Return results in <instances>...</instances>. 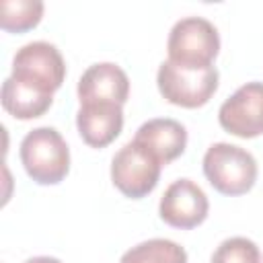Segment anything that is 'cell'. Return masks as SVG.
Returning a JSON list of instances; mask_svg holds the SVG:
<instances>
[{
  "mask_svg": "<svg viewBox=\"0 0 263 263\" xmlns=\"http://www.w3.org/2000/svg\"><path fill=\"white\" fill-rule=\"evenodd\" d=\"M203 175L208 183L222 195L236 197L245 195L255 187L257 181V160L255 156L228 142L212 144L203 154Z\"/></svg>",
  "mask_w": 263,
  "mask_h": 263,
  "instance_id": "obj_2",
  "label": "cell"
},
{
  "mask_svg": "<svg viewBox=\"0 0 263 263\" xmlns=\"http://www.w3.org/2000/svg\"><path fill=\"white\" fill-rule=\"evenodd\" d=\"M218 51V29L203 16H185L177 21L166 39L168 62L189 70H205L214 66Z\"/></svg>",
  "mask_w": 263,
  "mask_h": 263,
  "instance_id": "obj_3",
  "label": "cell"
},
{
  "mask_svg": "<svg viewBox=\"0 0 263 263\" xmlns=\"http://www.w3.org/2000/svg\"><path fill=\"white\" fill-rule=\"evenodd\" d=\"M119 263H187V251L168 238H150L127 249Z\"/></svg>",
  "mask_w": 263,
  "mask_h": 263,
  "instance_id": "obj_13",
  "label": "cell"
},
{
  "mask_svg": "<svg viewBox=\"0 0 263 263\" xmlns=\"http://www.w3.org/2000/svg\"><path fill=\"white\" fill-rule=\"evenodd\" d=\"M76 127L82 142L90 148H105L123 129V107L113 103L80 105L76 113Z\"/></svg>",
  "mask_w": 263,
  "mask_h": 263,
  "instance_id": "obj_11",
  "label": "cell"
},
{
  "mask_svg": "<svg viewBox=\"0 0 263 263\" xmlns=\"http://www.w3.org/2000/svg\"><path fill=\"white\" fill-rule=\"evenodd\" d=\"M162 164L138 142L123 144L111 160V181L129 199H142L158 185Z\"/></svg>",
  "mask_w": 263,
  "mask_h": 263,
  "instance_id": "obj_5",
  "label": "cell"
},
{
  "mask_svg": "<svg viewBox=\"0 0 263 263\" xmlns=\"http://www.w3.org/2000/svg\"><path fill=\"white\" fill-rule=\"evenodd\" d=\"M210 212V201L203 189L191 179L173 181L158 203L160 220L173 228L191 230L205 222Z\"/></svg>",
  "mask_w": 263,
  "mask_h": 263,
  "instance_id": "obj_8",
  "label": "cell"
},
{
  "mask_svg": "<svg viewBox=\"0 0 263 263\" xmlns=\"http://www.w3.org/2000/svg\"><path fill=\"white\" fill-rule=\"evenodd\" d=\"M25 263H62V261H60V259H55V257L39 255V257H31V259H27Z\"/></svg>",
  "mask_w": 263,
  "mask_h": 263,
  "instance_id": "obj_16",
  "label": "cell"
},
{
  "mask_svg": "<svg viewBox=\"0 0 263 263\" xmlns=\"http://www.w3.org/2000/svg\"><path fill=\"white\" fill-rule=\"evenodd\" d=\"M134 142H138L152 156H156L160 164H168L185 152V148H187V129L177 119L154 117V119L144 121L138 127L136 136H134Z\"/></svg>",
  "mask_w": 263,
  "mask_h": 263,
  "instance_id": "obj_10",
  "label": "cell"
},
{
  "mask_svg": "<svg viewBox=\"0 0 263 263\" xmlns=\"http://www.w3.org/2000/svg\"><path fill=\"white\" fill-rule=\"evenodd\" d=\"M220 127L236 138L251 140L263 134V82L238 86L218 109Z\"/></svg>",
  "mask_w": 263,
  "mask_h": 263,
  "instance_id": "obj_7",
  "label": "cell"
},
{
  "mask_svg": "<svg viewBox=\"0 0 263 263\" xmlns=\"http://www.w3.org/2000/svg\"><path fill=\"white\" fill-rule=\"evenodd\" d=\"M27 82L55 92L66 78V62L60 49L49 41H31L23 45L12 58V74Z\"/></svg>",
  "mask_w": 263,
  "mask_h": 263,
  "instance_id": "obj_6",
  "label": "cell"
},
{
  "mask_svg": "<svg viewBox=\"0 0 263 263\" xmlns=\"http://www.w3.org/2000/svg\"><path fill=\"white\" fill-rule=\"evenodd\" d=\"M210 263H261V251L247 236H230L216 247Z\"/></svg>",
  "mask_w": 263,
  "mask_h": 263,
  "instance_id": "obj_15",
  "label": "cell"
},
{
  "mask_svg": "<svg viewBox=\"0 0 263 263\" xmlns=\"http://www.w3.org/2000/svg\"><path fill=\"white\" fill-rule=\"evenodd\" d=\"M27 175L37 185H58L70 173V148L55 127L31 129L18 148Z\"/></svg>",
  "mask_w": 263,
  "mask_h": 263,
  "instance_id": "obj_1",
  "label": "cell"
},
{
  "mask_svg": "<svg viewBox=\"0 0 263 263\" xmlns=\"http://www.w3.org/2000/svg\"><path fill=\"white\" fill-rule=\"evenodd\" d=\"M0 99H2L4 111L21 121H29L45 115L53 103L51 92L16 76H8L2 82Z\"/></svg>",
  "mask_w": 263,
  "mask_h": 263,
  "instance_id": "obj_12",
  "label": "cell"
},
{
  "mask_svg": "<svg viewBox=\"0 0 263 263\" xmlns=\"http://www.w3.org/2000/svg\"><path fill=\"white\" fill-rule=\"evenodd\" d=\"M41 0H2L0 2V27L6 33H25L35 29L43 18Z\"/></svg>",
  "mask_w": 263,
  "mask_h": 263,
  "instance_id": "obj_14",
  "label": "cell"
},
{
  "mask_svg": "<svg viewBox=\"0 0 263 263\" xmlns=\"http://www.w3.org/2000/svg\"><path fill=\"white\" fill-rule=\"evenodd\" d=\"M218 82L220 74L216 66L205 70H189L164 60L156 72V84L162 99L183 109H197L210 103L218 90Z\"/></svg>",
  "mask_w": 263,
  "mask_h": 263,
  "instance_id": "obj_4",
  "label": "cell"
},
{
  "mask_svg": "<svg viewBox=\"0 0 263 263\" xmlns=\"http://www.w3.org/2000/svg\"><path fill=\"white\" fill-rule=\"evenodd\" d=\"M76 95L80 105L113 103L123 107L129 99V78L121 66L113 62H99L82 72Z\"/></svg>",
  "mask_w": 263,
  "mask_h": 263,
  "instance_id": "obj_9",
  "label": "cell"
}]
</instances>
